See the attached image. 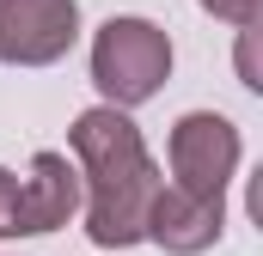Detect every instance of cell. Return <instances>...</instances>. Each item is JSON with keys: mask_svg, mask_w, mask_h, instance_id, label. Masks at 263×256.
<instances>
[{"mask_svg": "<svg viewBox=\"0 0 263 256\" xmlns=\"http://www.w3.org/2000/svg\"><path fill=\"white\" fill-rule=\"evenodd\" d=\"M172 79V37L153 18L117 12L98 25L92 37V86L110 110H135L147 98H159V86Z\"/></svg>", "mask_w": 263, "mask_h": 256, "instance_id": "7a4b0ae2", "label": "cell"}, {"mask_svg": "<svg viewBox=\"0 0 263 256\" xmlns=\"http://www.w3.org/2000/svg\"><path fill=\"white\" fill-rule=\"evenodd\" d=\"M80 43V0H0V61L55 67Z\"/></svg>", "mask_w": 263, "mask_h": 256, "instance_id": "277c9868", "label": "cell"}, {"mask_svg": "<svg viewBox=\"0 0 263 256\" xmlns=\"http://www.w3.org/2000/svg\"><path fill=\"white\" fill-rule=\"evenodd\" d=\"M196 6H202V12H214V18H227V25H239V31L263 18V0H196Z\"/></svg>", "mask_w": 263, "mask_h": 256, "instance_id": "52a82bcc", "label": "cell"}, {"mask_svg": "<svg viewBox=\"0 0 263 256\" xmlns=\"http://www.w3.org/2000/svg\"><path fill=\"white\" fill-rule=\"evenodd\" d=\"M86 183L73 171L67 153H37L31 171L18 177V238H37V232H55L80 214Z\"/></svg>", "mask_w": 263, "mask_h": 256, "instance_id": "8992f818", "label": "cell"}, {"mask_svg": "<svg viewBox=\"0 0 263 256\" xmlns=\"http://www.w3.org/2000/svg\"><path fill=\"white\" fill-rule=\"evenodd\" d=\"M67 146H73V171L86 183V232L98 250H129L147 244V214H153V195L165 183V171L153 165L141 128L129 110H110V104H92L80 110L67 128Z\"/></svg>", "mask_w": 263, "mask_h": 256, "instance_id": "6da1fadb", "label": "cell"}, {"mask_svg": "<svg viewBox=\"0 0 263 256\" xmlns=\"http://www.w3.org/2000/svg\"><path fill=\"white\" fill-rule=\"evenodd\" d=\"M227 232V195H190L178 183H159L153 214H147V244L165 256H202Z\"/></svg>", "mask_w": 263, "mask_h": 256, "instance_id": "5b68a950", "label": "cell"}, {"mask_svg": "<svg viewBox=\"0 0 263 256\" xmlns=\"http://www.w3.org/2000/svg\"><path fill=\"white\" fill-rule=\"evenodd\" d=\"M165 159H172V183L190 195H227L239 159H245V140L239 128L227 122L220 110H190L172 122V140H165Z\"/></svg>", "mask_w": 263, "mask_h": 256, "instance_id": "3957f363", "label": "cell"}, {"mask_svg": "<svg viewBox=\"0 0 263 256\" xmlns=\"http://www.w3.org/2000/svg\"><path fill=\"white\" fill-rule=\"evenodd\" d=\"M0 238H18V171L0 165Z\"/></svg>", "mask_w": 263, "mask_h": 256, "instance_id": "ba28073f", "label": "cell"}, {"mask_svg": "<svg viewBox=\"0 0 263 256\" xmlns=\"http://www.w3.org/2000/svg\"><path fill=\"white\" fill-rule=\"evenodd\" d=\"M239 79H245L251 92H263V73H257V25L239 31Z\"/></svg>", "mask_w": 263, "mask_h": 256, "instance_id": "9c48e42d", "label": "cell"}]
</instances>
